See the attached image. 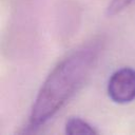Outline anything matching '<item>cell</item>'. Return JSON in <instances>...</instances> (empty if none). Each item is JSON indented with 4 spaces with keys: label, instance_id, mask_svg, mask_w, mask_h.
<instances>
[{
    "label": "cell",
    "instance_id": "6da1fadb",
    "mask_svg": "<svg viewBox=\"0 0 135 135\" xmlns=\"http://www.w3.org/2000/svg\"><path fill=\"white\" fill-rule=\"evenodd\" d=\"M102 49V38L95 37L69 53L53 68L34 101L28 129L45 124L65 105L90 76Z\"/></svg>",
    "mask_w": 135,
    "mask_h": 135
},
{
    "label": "cell",
    "instance_id": "7a4b0ae2",
    "mask_svg": "<svg viewBox=\"0 0 135 135\" xmlns=\"http://www.w3.org/2000/svg\"><path fill=\"white\" fill-rule=\"evenodd\" d=\"M109 97L116 103H129L135 99V70L132 68H122L109 79Z\"/></svg>",
    "mask_w": 135,
    "mask_h": 135
},
{
    "label": "cell",
    "instance_id": "3957f363",
    "mask_svg": "<svg viewBox=\"0 0 135 135\" xmlns=\"http://www.w3.org/2000/svg\"><path fill=\"white\" fill-rule=\"evenodd\" d=\"M65 133L70 135H75V134H98L99 132L85 120L79 117H71L65 122Z\"/></svg>",
    "mask_w": 135,
    "mask_h": 135
},
{
    "label": "cell",
    "instance_id": "277c9868",
    "mask_svg": "<svg viewBox=\"0 0 135 135\" xmlns=\"http://www.w3.org/2000/svg\"><path fill=\"white\" fill-rule=\"evenodd\" d=\"M134 0H111L110 4L107 7L108 16H115L126 9Z\"/></svg>",
    "mask_w": 135,
    "mask_h": 135
}]
</instances>
